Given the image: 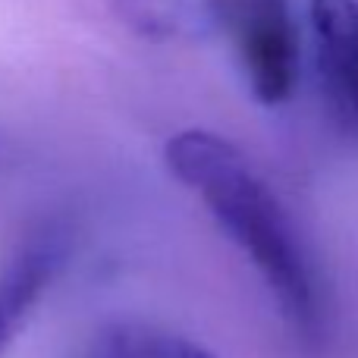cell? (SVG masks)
<instances>
[{
	"instance_id": "6da1fadb",
	"label": "cell",
	"mask_w": 358,
	"mask_h": 358,
	"mask_svg": "<svg viewBox=\"0 0 358 358\" xmlns=\"http://www.w3.org/2000/svg\"><path fill=\"white\" fill-rule=\"evenodd\" d=\"M164 164L245 255L283 321L308 340L321 334V286L305 242L286 204L252 161L220 132L182 129L164 145Z\"/></svg>"
},
{
	"instance_id": "7a4b0ae2",
	"label": "cell",
	"mask_w": 358,
	"mask_h": 358,
	"mask_svg": "<svg viewBox=\"0 0 358 358\" xmlns=\"http://www.w3.org/2000/svg\"><path fill=\"white\" fill-rule=\"evenodd\" d=\"M220 31L233 38L236 57L255 101L286 104L299 82V31L286 0H223Z\"/></svg>"
},
{
	"instance_id": "3957f363",
	"label": "cell",
	"mask_w": 358,
	"mask_h": 358,
	"mask_svg": "<svg viewBox=\"0 0 358 358\" xmlns=\"http://www.w3.org/2000/svg\"><path fill=\"white\" fill-rule=\"evenodd\" d=\"M308 16L327 113L358 142V0H311Z\"/></svg>"
},
{
	"instance_id": "277c9868",
	"label": "cell",
	"mask_w": 358,
	"mask_h": 358,
	"mask_svg": "<svg viewBox=\"0 0 358 358\" xmlns=\"http://www.w3.org/2000/svg\"><path fill=\"white\" fill-rule=\"evenodd\" d=\"M63 236L57 229H38L0 261V358L22 336L25 324L48 296L63 267Z\"/></svg>"
},
{
	"instance_id": "5b68a950",
	"label": "cell",
	"mask_w": 358,
	"mask_h": 358,
	"mask_svg": "<svg viewBox=\"0 0 358 358\" xmlns=\"http://www.w3.org/2000/svg\"><path fill=\"white\" fill-rule=\"evenodd\" d=\"M136 35L148 41H201L220 35L223 0H107Z\"/></svg>"
},
{
	"instance_id": "8992f818",
	"label": "cell",
	"mask_w": 358,
	"mask_h": 358,
	"mask_svg": "<svg viewBox=\"0 0 358 358\" xmlns=\"http://www.w3.org/2000/svg\"><path fill=\"white\" fill-rule=\"evenodd\" d=\"M101 358H217L201 343L155 327H123L107 340Z\"/></svg>"
}]
</instances>
